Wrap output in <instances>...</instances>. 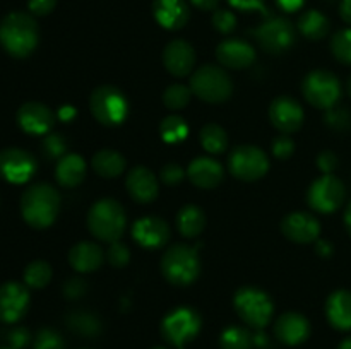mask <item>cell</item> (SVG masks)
<instances>
[{
  "instance_id": "6da1fadb",
  "label": "cell",
  "mask_w": 351,
  "mask_h": 349,
  "mask_svg": "<svg viewBox=\"0 0 351 349\" xmlns=\"http://www.w3.org/2000/svg\"><path fill=\"white\" fill-rule=\"evenodd\" d=\"M38 40L40 31L31 14L10 12L0 23V44L12 57L24 58L33 53Z\"/></svg>"
},
{
  "instance_id": "7a4b0ae2",
  "label": "cell",
  "mask_w": 351,
  "mask_h": 349,
  "mask_svg": "<svg viewBox=\"0 0 351 349\" xmlns=\"http://www.w3.org/2000/svg\"><path fill=\"white\" fill-rule=\"evenodd\" d=\"M60 211V194L48 183H34L21 197V214L34 229L53 224Z\"/></svg>"
},
{
  "instance_id": "3957f363",
  "label": "cell",
  "mask_w": 351,
  "mask_h": 349,
  "mask_svg": "<svg viewBox=\"0 0 351 349\" xmlns=\"http://www.w3.org/2000/svg\"><path fill=\"white\" fill-rule=\"evenodd\" d=\"M125 211L113 198L95 202L88 212V228L101 242H117L125 229Z\"/></svg>"
},
{
  "instance_id": "277c9868",
  "label": "cell",
  "mask_w": 351,
  "mask_h": 349,
  "mask_svg": "<svg viewBox=\"0 0 351 349\" xmlns=\"http://www.w3.org/2000/svg\"><path fill=\"white\" fill-rule=\"evenodd\" d=\"M161 270L168 283L175 286H189L194 283L201 270L197 248L189 245H173L165 252Z\"/></svg>"
},
{
  "instance_id": "5b68a950",
  "label": "cell",
  "mask_w": 351,
  "mask_h": 349,
  "mask_svg": "<svg viewBox=\"0 0 351 349\" xmlns=\"http://www.w3.org/2000/svg\"><path fill=\"white\" fill-rule=\"evenodd\" d=\"M233 307H235L239 317L247 325L254 328H264L271 322L273 317L274 305L271 298L257 287H240L233 298Z\"/></svg>"
},
{
  "instance_id": "8992f818",
  "label": "cell",
  "mask_w": 351,
  "mask_h": 349,
  "mask_svg": "<svg viewBox=\"0 0 351 349\" xmlns=\"http://www.w3.org/2000/svg\"><path fill=\"white\" fill-rule=\"evenodd\" d=\"M89 109L101 125L115 127L127 118L129 103L123 92L115 86H99L91 92Z\"/></svg>"
},
{
  "instance_id": "52a82bcc",
  "label": "cell",
  "mask_w": 351,
  "mask_h": 349,
  "mask_svg": "<svg viewBox=\"0 0 351 349\" xmlns=\"http://www.w3.org/2000/svg\"><path fill=\"white\" fill-rule=\"evenodd\" d=\"M191 89L206 103H223L232 96L233 84L230 75L216 65H202L191 79Z\"/></svg>"
},
{
  "instance_id": "ba28073f",
  "label": "cell",
  "mask_w": 351,
  "mask_h": 349,
  "mask_svg": "<svg viewBox=\"0 0 351 349\" xmlns=\"http://www.w3.org/2000/svg\"><path fill=\"white\" fill-rule=\"evenodd\" d=\"M305 99L315 108L331 109L341 98V84L332 72L314 70L302 82Z\"/></svg>"
},
{
  "instance_id": "9c48e42d",
  "label": "cell",
  "mask_w": 351,
  "mask_h": 349,
  "mask_svg": "<svg viewBox=\"0 0 351 349\" xmlns=\"http://www.w3.org/2000/svg\"><path fill=\"white\" fill-rule=\"evenodd\" d=\"M201 331V317L195 310L187 307L175 308L161 322V334L178 349H184L189 341L195 337Z\"/></svg>"
},
{
  "instance_id": "30bf717a",
  "label": "cell",
  "mask_w": 351,
  "mask_h": 349,
  "mask_svg": "<svg viewBox=\"0 0 351 349\" xmlns=\"http://www.w3.org/2000/svg\"><path fill=\"white\" fill-rule=\"evenodd\" d=\"M232 174L243 181H256L269 170V159L266 153L256 146H239L232 151L228 159Z\"/></svg>"
},
{
  "instance_id": "8fae6325",
  "label": "cell",
  "mask_w": 351,
  "mask_h": 349,
  "mask_svg": "<svg viewBox=\"0 0 351 349\" xmlns=\"http://www.w3.org/2000/svg\"><path fill=\"white\" fill-rule=\"evenodd\" d=\"M254 34L267 53L280 55L290 50L295 43V27L285 17H271L261 24Z\"/></svg>"
},
{
  "instance_id": "7c38bea8",
  "label": "cell",
  "mask_w": 351,
  "mask_h": 349,
  "mask_svg": "<svg viewBox=\"0 0 351 349\" xmlns=\"http://www.w3.org/2000/svg\"><path fill=\"white\" fill-rule=\"evenodd\" d=\"M345 201V185L332 174H324L311 185L307 192V202L314 211L329 214L335 212Z\"/></svg>"
},
{
  "instance_id": "4fadbf2b",
  "label": "cell",
  "mask_w": 351,
  "mask_h": 349,
  "mask_svg": "<svg viewBox=\"0 0 351 349\" xmlns=\"http://www.w3.org/2000/svg\"><path fill=\"white\" fill-rule=\"evenodd\" d=\"M38 163L27 151L7 147L0 151V177L9 183H26L36 173Z\"/></svg>"
},
{
  "instance_id": "5bb4252c",
  "label": "cell",
  "mask_w": 351,
  "mask_h": 349,
  "mask_svg": "<svg viewBox=\"0 0 351 349\" xmlns=\"http://www.w3.org/2000/svg\"><path fill=\"white\" fill-rule=\"evenodd\" d=\"M29 307V289L26 284L9 281L0 286V322L16 324Z\"/></svg>"
},
{
  "instance_id": "9a60e30c",
  "label": "cell",
  "mask_w": 351,
  "mask_h": 349,
  "mask_svg": "<svg viewBox=\"0 0 351 349\" xmlns=\"http://www.w3.org/2000/svg\"><path fill=\"white\" fill-rule=\"evenodd\" d=\"M53 122V112L43 103H26L17 112V123L29 135H45L51 130Z\"/></svg>"
},
{
  "instance_id": "2e32d148",
  "label": "cell",
  "mask_w": 351,
  "mask_h": 349,
  "mask_svg": "<svg viewBox=\"0 0 351 349\" xmlns=\"http://www.w3.org/2000/svg\"><path fill=\"white\" fill-rule=\"evenodd\" d=\"M269 118L280 132L291 133L300 129L304 123V109L293 98L281 96L271 103Z\"/></svg>"
},
{
  "instance_id": "e0dca14e",
  "label": "cell",
  "mask_w": 351,
  "mask_h": 349,
  "mask_svg": "<svg viewBox=\"0 0 351 349\" xmlns=\"http://www.w3.org/2000/svg\"><path fill=\"white\" fill-rule=\"evenodd\" d=\"M281 231L295 243H312L321 235V224L308 212H291L281 222Z\"/></svg>"
},
{
  "instance_id": "ac0fdd59",
  "label": "cell",
  "mask_w": 351,
  "mask_h": 349,
  "mask_svg": "<svg viewBox=\"0 0 351 349\" xmlns=\"http://www.w3.org/2000/svg\"><path fill=\"white\" fill-rule=\"evenodd\" d=\"M132 238L144 248H160L170 240V228L163 219L146 216L134 222Z\"/></svg>"
},
{
  "instance_id": "d6986e66",
  "label": "cell",
  "mask_w": 351,
  "mask_h": 349,
  "mask_svg": "<svg viewBox=\"0 0 351 349\" xmlns=\"http://www.w3.org/2000/svg\"><path fill=\"white\" fill-rule=\"evenodd\" d=\"M163 64L170 74L185 77L191 74L195 64V51L191 43L184 40H173L165 47Z\"/></svg>"
},
{
  "instance_id": "ffe728a7",
  "label": "cell",
  "mask_w": 351,
  "mask_h": 349,
  "mask_svg": "<svg viewBox=\"0 0 351 349\" xmlns=\"http://www.w3.org/2000/svg\"><path fill=\"white\" fill-rule=\"evenodd\" d=\"M274 334L278 341L287 346L302 344L311 334V324L304 315L297 311H288L283 313L274 324Z\"/></svg>"
},
{
  "instance_id": "44dd1931",
  "label": "cell",
  "mask_w": 351,
  "mask_h": 349,
  "mask_svg": "<svg viewBox=\"0 0 351 349\" xmlns=\"http://www.w3.org/2000/svg\"><path fill=\"white\" fill-rule=\"evenodd\" d=\"M216 57L219 64L228 68H245L256 60V50L247 41L225 40L216 48Z\"/></svg>"
},
{
  "instance_id": "7402d4cb",
  "label": "cell",
  "mask_w": 351,
  "mask_h": 349,
  "mask_svg": "<svg viewBox=\"0 0 351 349\" xmlns=\"http://www.w3.org/2000/svg\"><path fill=\"white\" fill-rule=\"evenodd\" d=\"M125 185L130 197L139 204L153 202L158 197V190H160V185H158L153 171L143 166L130 170V173L127 174Z\"/></svg>"
},
{
  "instance_id": "603a6c76",
  "label": "cell",
  "mask_w": 351,
  "mask_h": 349,
  "mask_svg": "<svg viewBox=\"0 0 351 349\" xmlns=\"http://www.w3.org/2000/svg\"><path fill=\"white\" fill-rule=\"evenodd\" d=\"M153 16L165 29H180L189 21V7L185 0H154Z\"/></svg>"
},
{
  "instance_id": "cb8c5ba5",
  "label": "cell",
  "mask_w": 351,
  "mask_h": 349,
  "mask_svg": "<svg viewBox=\"0 0 351 349\" xmlns=\"http://www.w3.org/2000/svg\"><path fill=\"white\" fill-rule=\"evenodd\" d=\"M187 174L195 187L209 190L223 180V166L213 157L201 156L189 164Z\"/></svg>"
},
{
  "instance_id": "d4e9b609",
  "label": "cell",
  "mask_w": 351,
  "mask_h": 349,
  "mask_svg": "<svg viewBox=\"0 0 351 349\" xmlns=\"http://www.w3.org/2000/svg\"><path fill=\"white\" fill-rule=\"evenodd\" d=\"M326 317L338 331H351V291H335L326 301Z\"/></svg>"
},
{
  "instance_id": "484cf974",
  "label": "cell",
  "mask_w": 351,
  "mask_h": 349,
  "mask_svg": "<svg viewBox=\"0 0 351 349\" xmlns=\"http://www.w3.org/2000/svg\"><path fill=\"white\" fill-rule=\"evenodd\" d=\"M105 253L98 243L81 242L75 243L69 252V262L77 272H93L103 263Z\"/></svg>"
},
{
  "instance_id": "4316f807",
  "label": "cell",
  "mask_w": 351,
  "mask_h": 349,
  "mask_svg": "<svg viewBox=\"0 0 351 349\" xmlns=\"http://www.w3.org/2000/svg\"><path fill=\"white\" fill-rule=\"evenodd\" d=\"M86 163L79 154H65L57 161L55 166V177L57 181L65 188H74L84 180Z\"/></svg>"
},
{
  "instance_id": "83f0119b",
  "label": "cell",
  "mask_w": 351,
  "mask_h": 349,
  "mask_svg": "<svg viewBox=\"0 0 351 349\" xmlns=\"http://www.w3.org/2000/svg\"><path fill=\"white\" fill-rule=\"evenodd\" d=\"M93 168L103 178H115L125 170V159L113 149H101L93 156Z\"/></svg>"
},
{
  "instance_id": "f1b7e54d",
  "label": "cell",
  "mask_w": 351,
  "mask_h": 349,
  "mask_svg": "<svg viewBox=\"0 0 351 349\" xmlns=\"http://www.w3.org/2000/svg\"><path fill=\"white\" fill-rule=\"evenodd\" d=\"M204 226V212H202L197 205H185V207H182L180 212L177 214L178 231H180V235L187 236V238H194V236L201 235Z\"/></svg>"
},
{
  "instance_id": "f546056e",
  "label": "cell",
  "mask_w": 351,
  "mask_h": 349,
  "mask_svg": "<svg viewBox=\"0 0 351 349\" xmlns=\"http://www.w3.org/2000/svg\"><path fill=\"white\" fill-rule=\"evenodd\" d=\"M298 29L308 40H322L329 31V21L319 10H307L300 16Z\"/></svg>"
},
{
  "instance_id": "4dcf8cb0",
  "label": "cell",
  "mask_w": 351,
  "mask_h": 349,
  "mask_svg": "<svg viewBox=\"0 0 351 349\" xmlns=\"http://www.w3.org/2000/svg\"><path fill=\"white\" fill-rule=\"evenodd\" d=\"M69 328L82 337H95L101 332V322L89 311H74L67 317Z\"/></svg>"
},
{
  "instance_id": "1f68e13d",
  "label": "cell",
  "mask_w": 351,
  "mask_h": 349,
  "mask_svg": "<svg viewBox=\"0 0 351 349\" xmlns=\"http://www.w3.org/2000/svg\"><path fill=\"white\" fill-rule=\"evenodd\" d=\"M199 139H201L202 147L211 154L223 153L226 149V146H228V135L216 123H209V125L202 127Z\"/></svg>"
},
{
  "instance_id": "d6a6232c",
  "label": "cell",
  "mask_w": 351,
  "mask_h": 349,
  "mask_svg": "<svg viewBox=\"0 0 351 349\" xmlns=\"http://www.w3.org/2000/svg\"><path fill=\"white\" fill-rule=\"evenodd\" d=\"M254 344V337L250 335L249 331H245L243 327H226L221 332V337H219V346L221 349H250Z\"/></svg>"
},
{
  "instance_id": "836d02e7",
  "label": "cell",
  "mask_w": 351,
  "mask_h": 349,
  "mask_svg": "<svg viewBox=\"0 0 351 349\" xmlns=\"http://www.w3.org/2000/svg\"><path fill=\"white\" fill-rule=\"evenodd\" d=\"M51 279V267L43 260H34L24 269V284L31 289H41Z\"/></svg>"
},
{
  "instance_id": "e575fe53",
  "label": "cell",
  "mask_w": 351,
  "mask_h": 349,
  "mask_svg": "<svg viewBox=\"0 0 351 349\" xmlns=\"http://www.w3.org/2000/svg\"><path fill=\"white\" fill-rule=\"evenodd\" d=\"M187 132H189L187 122H185L182 116H177V115L167 116L160 125L161 137H163L165 142L168 144L182 142V140L187 137Z\"/></svg>"
},
{
  "instance_id": "d590c367",
  "label": "cell",
  "mask_w": 351,
  "mask_h": 349,
  "mask_svg": "<svg viewBox=\"0 0 351 349\" xmlns=\"http://www.w3.org/2000/svg\"><path fill=\"white\" fill-rule=\"evenodd\" d=\"M191 101V89L184 84H171L163 92V103L170 109H182Z\"/></svg>"
},
{
  "instance_id": "8d00e7d4",
  "label": "cell",
  "mask_w": 351,
  "mask_h": 349,
  "mask_svg": "<svg viewBox=\"0 0 351 349\" xmlns=\"http://www.w3.org/2000/svg\"><path fill=\"white\" fill-rule=\"evenodd\" d=\"M331 51L339 62L351 65V27L338 31L332 36Z\"/></svg>"
},
{
  "instance_id": "74e56055",
  "label": "cell",
  "mask_w": 351,
  "mask_h": 349,
  "mask_svg": "<svg viewBox=\"0 0 351 349\" xmlns=\"http://www.w3.org/2000/svg\"><path fill=\"white\" fill-rule=\"evenodd\" d=\"M33 349H65L62 335L53 328H41L33 341Z\"/></svg>"
},
{
  "instance_id": "f35d334b",
  "label": "cell",
  "mask_w": 351,
  "mask_h": 349,
  "mask_svg": "<svg viewBox=\"0 0 351 349\" xmlns=\"http://www.w3.org/2000/svg\"><path fill=\"white\" fill-rule=\"evenodd\" d=\"M65 142L64 137L60 133H48L43 140V154L48 159H60L65 156Z\"/></svg>"
},
{
  "instance_id": "ab89813d",
  "label": "cell",
  "mask_w": 351,
  "mask_h": 349,
  "mask_svg": "<svg viewBox=\"0 0 351 349\" xmlns=\"http://www.w3.org/2000/svg\"><path fill=\"white\" fill-rule=\"evenodd\" d=\"M106 257H108V262L115 267H123L127 266L130 259V252L127 248L125 243H120L119 240L113 243H110L108 250H106Z\"/></svg>"
},
{
  "instance_id": "60d3db41",
  "label": "cell",
  "mask_w": 351,
  "mask_h": 349,
  "mask_svg": "<svg viewBox=\"0 0 351 349\" xmlns=\"http://www.w3.org/2000/svg\"><path fill=\"white\" fill-rule=\"evenodd\" d=\"M213 26H215V29H218L219 33H223V34L232 33L237 26L235 14L230 12V10H225V9L216 10V12L213 14Z\"/></svg>"
},
{
  "instance_id": "b9f144b4",
  "label": "cell",
  "mask_w": 351,
  "mask_h": 349,
  "mask_svg": "<svg viewBox=\"0 0 351 349\" xmlns=\"http://www.w3.org/2000/svg\"><path fill=\"white\" fill-rule=\"evenodd\" d=\"M295 144L293 140L288 137V133H281L276 139L273 140V154L278 157V159H287L293 154Z\"/></svg>"
},
{
  "instance_id": "7bdbcfd3",
  "label": "cell",
  "mask_w": 351,
  "mask_h": 349,
  "mask_svg": "<svg viewBox=\"0 0 351 349\" xmlns=\"http://www.w3.org/2000/svg\"><path fill=\"white\" fill-rule=\"evenodd\" d=\"M7 342H9L10 349H24L31 341L29 331L24 327H16L12 331L7 332Z\"/></svg>"
},
{
  "instance_id": "ee69618b",
  "label": "cell",
  "mask_w": 351,
  "mask_h": 349,
  "mask_svg": "<svg viewBox=\"0 0 351 349\" xmlns=\"http://www.w3.org/2000/svg\"><path fill=\"white\" fill-rule=\"evenodd\" d=\"M326 122L332 127V129L343 130L351 123V116L346 109L343 108H331L328 109V115H326Z\"/></svg>"
},
{
  "instance_id": "f6af8a7d",
  "label": "cell",
  "mask_w": 351,
  "mask_h": 349,
  "mask_svg": "<svg viewBox=\"0 0 351 349\" xmlns=\"http://www.w3.org/2000/svg\"><path fill=\"white\" fill-rule=\"evenodd\" d=\"M161 180L167 185H177L184 180V170L178 164L168 163L161 168Z\"/></svg>"
},
{
  "instance_id": "bcb514c9",
  "label": "cell",
  "mask_w": 351,
  "mask_h": 349,
  "mask_svg": "<svg viewBox=\"0 0 351 349\" xmlns=\"http://www.w3.org/2000/svg\"><path fill=\"white\" fill-rule=\"evenodd\" d=\"M317 166L322 173L331 174L332 171L336 170V166H338V157H336V154L331 153V151H324V153L319 154Z\"/></svg>"
},
{
  "instance_id": "7dc6e473",
  "label": "cell",
  "mask_w": 351,
  "mask_h": 349,
  "mask_svg": "<svg viewBox=\"0 0 351 349\" xmlns=\"http://www.w3.org/2000/svg\"><path fill=\"white\" fill-rule=\"evenodd\" d=\"M57 0H29L27 7H29L33 16H47L53 10Z\"/></svg>"
},
{
  "instance_id": "c3c4849f",
  "label": "cell",
  "mask_w": 351,
  "mask_h": 349,
  "mask_svg": "<svg viewBox=\"0 0 351 349\" xmlns=\"http://www.w3.org/2000/svg\"><path fill=\"white\" fill-rule=\"evenodd\" d=\"M86 291V283L81 279H71L65 283L64 286V294L69 298V300H77L84 294Z\"/></svg>"
},
{
  "instance_id": "681fc988",
  "label": "cell",
  "mask_w": 351,
  "mask_h": 349,
  "mask_svg": "<svg viewBox=\"0 0 351 349\" xmlns=\"http://www.w3.org/2000/svg\"><path fill=\"white\" fill-rule=\"evenodd\" d=\"M232 7L239 10H266L264 9V0H228Z\"/></svg>"
},
{
  "instance_id": "f907efd6",
  "label": "cell",
  "mask_w": 351,
  "mask_h": 349,
  "mask_svg": "<svg viewBox=\"0 0 351 349\" xmlns=\"http://www.w3.org/2000/svg\"><path fill=\"white\" fill-rule=\"evenodd\" d=\"M276 3L285 12H297L298 9H302L305 0H276Z\"/></svg>"
},
{
  "instance_id": "816d5d0a",
  "label": "cell",
  "mask_w": 351,
  "mask_h": 349,
  "mask_svg": "<svg viewBox=\"0 0 351 349\" xmlns=\"http://www.w3.org/2000/svg\"><path fill=\"white\" fill-rule=\"evenodd\" d=\"M191 2L201 10H215L219 0H191Z\"/></svg>"
},
{
  "instance_id": "f5cc1de1",
  "label": "cell",
  "mask_w": 351,
  "mask_h": 349,
  "mask_svg": "<svg viewBox=\"0 0 351 349\" xmlns=\"http://www.w3.org/2000/svg\"><path fill=\"white\" fill-rule=\"evenodd\" d=\"M74 116H75V109L72 108L71 105H65L58 109V118L64 120V122H69V120H72Z\"/></svg>"
},
{
  "instance_id": "db71d44e",
  "label": "cell",
  "mask_w": 351,
  "mask_h": 349,
  "mask_svg": "<svg viewBox=\"0 0 351 349\" xmlns=\"http://www.w3.org/2000/svg\"><path fill=\"white\" fill-rule=\"evenodd\" d=\"M339 14H341L343 21L351 24V0H343L339 5Z\"/></svg>"
},
{
  "instance_id": "11a10c76",
  "label": "cell",
  "mask_w": 351,
  "mask_h": 349,
  "mask_svg": "<svg viewBox=\"0 0 351 349\" xmlns=\"http://www.w3.org/2000/svg\"><path fill=\"white\" fill-rule=\"evenodd\" d=\"M315 250L321 257H331L332 246L329 242H315Z\"/></svg>"
},
{
  "instance_id": "9f6ffc18",
  "label": "cell",
  "mask_w": 351,
  "mask_h": 349,
  "mask_svg": "<svg viewBox=\"0 0 351 349\" xmlns=\"http://www.w3.org/2000/svg\"><path fill=\"white\" fill-rule=\"evenodd\" d=\"M345 226H346V229H348V233L351 236V202H350L348 207H346V211H345Z\"/></svg>"
},
{
  "instance_id": "6f0895ef",
  "label": "cell",
  "mask_w": 351,
  "mask_h": 349,
  "mask_svg": "<svg viewBox=\"0 0 351 349\" xmlns=\"http://www.w3.org/2000/svg\"><path fill=\"white\" fill-rule=\"evenodd\" d=\"M338 349H351V335H350V337H346L345 341H343L341 344H339Z\"/></svg>"
},
{
  "instance_id": "680465c9",
  "label": "cell",
  "mask_w": 351,
  "mask_h": 349,
  "mask_svg": "<svg viewBox=\"0 0 351 349\" xmlns=\"http://www.w3.org/2000/svg\"><path fill=\"white\" fill-rule=\"evenodd\" d=\"M348 92H350V96H351V77H350V81H348Z\"/></svg>"
},
{
  "instance_id": "91938a15",
  "label": "cell",
  "mask_w": 351,
  "mask_h": 349,
  "mask_svg": "<svg viewBox=\"0 0 351 349\" xmlns=\"http://www.w3.org/2000/svg\"><path fill=\"white\" fill-rule=\"evenodd\" d=\"M153 349H167V348H153Z\"/></svg>"
},
{
  "instance_id": "94428289",
  "label": "cell",
  "mask_w": 351,
  "mask_h": 349,
  "mask_svg": "<svg viewBox=\"0 0 351 349\" xmlns=\"http://www.w3.org/2000/svg\"><path fill=\"white\" fill-rule=\"evenodd\" d=\"M0 349H10V348H0Z\"/></svg>"
}]
</instances>
